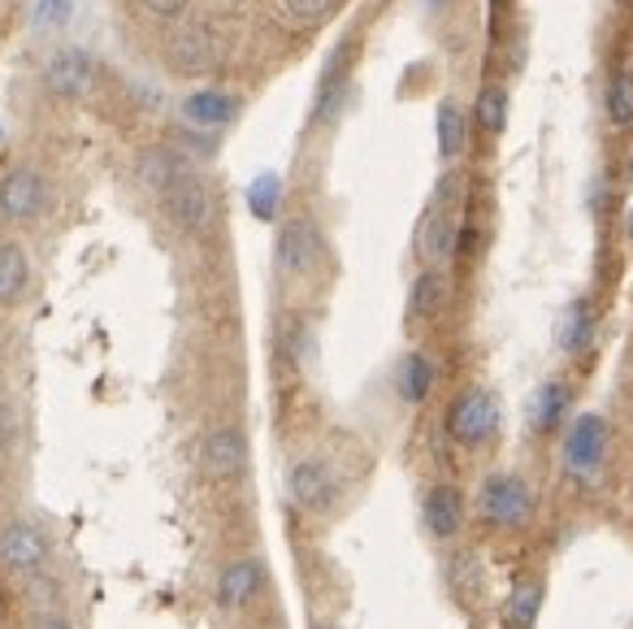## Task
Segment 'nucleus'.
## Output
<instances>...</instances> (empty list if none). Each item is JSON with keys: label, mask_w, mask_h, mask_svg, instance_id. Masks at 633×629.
<instances>
[{"label": "nucleus", "mask_w": 633, "mask_h": 629, "mask_svg": "<svg viewBox=\"0 0 633 629\" xmlns=\"http://www.w3.org/2000/svg\"><path fill=\"white\" fill-rule=\"evenodd\" d=\"M273 261H278V274H287V278L313 274L316 261H321V230H316L313 217H291V221L278 230Z\"/></svg>", "instance_id": "obj_1"}, {"label": "nucleus", "mask_w": 633, "mask_h": 629, "mask_svg": "<svg viewBox=\"0 0 633 629\" xmlns=\"http://www.w3.org/2000/svg\"><path fill=\"white\" fill-rule=\"evenodd\" d=\"M160 205L165 213L174 217V226H183L187 235H200V230H209L212 221V192L205 178H196V174H183L178 183H169L165 192H160Z\"/></svg>", "instance_id": "obj_2"}, {"label": "nucleus", "mask_w": 633, "mask_h": 629, "mask_svg": "<svg viewBox=\"0 0 633 629\" xmlns=\"http://www.w3.org/2000/svg\"><path fill=\"white\" fill-rule=\"evenodd\" d=\"M447 430H452V439L465 443V447L486 443V439L499 430V400H495L490 391H481V386H477V391H465V395L452 404Z\"/></svg>", "instance_id": "obj_3"}, {"label": "nucleus", "mask_w": 633, "mask_h": 629, "mask_svg": "<svg viewBox=\"0 0 633 629\" xmlns=\"http://www.w3.org/2000/svg\"><path fill=\"white\" fill-rule=\"evenodd\" d=\"M477 508H481V517H490V522L521 525L529 517V508H533V495H529V486L521 482V477H512V473H495V477H486V482H481Z\"/></svg>", "instance_id": "obj_4"}, {"label": "nucleus", "mask_w": 633, "mask_h": 629, "mask_svg": "<svg viewBox=\"0 0 633 629\" xmlns=\"http://www.w3.org/2000/svg\"><path fill=\"white\" fill-rule=\"evenodd\" d=\"M287 491H291V499H295L300 508L321 513V508H330L334 495H339V473L330 470V461H321V456H304V461H295L291 473H287Z\"/></svg>", "instance_id": "obj_5"}, {"label": "nucleus", "mask_w": 633, "mask_h": 629, "mask_svg": "<svg viewBox=\"0 0 633 629\" xmlns=\"http://www.w3.org/2000/svg\"><path fill=\"white\" fill-rule=\"evenodd\" d=\"M49 551H53V543H49V534L40 529V522H27V517H22V522L4 525V534H0V556H4V565L27 577L44 569Z\"/></svg>", "instance_id": "obj_6"}, {"label": "nucleus", "mask_w": 633, "mask_h": 629, "mask_svg": "<svg viewBox=\"0 0 633 629\" xmlns=\"http://www.w3.org/2000/svg\"><path fill=\"white\" fill-rule=\"evenodd\" d=\"M248 465V439L235 430V425H221V430H209L200 439V470L209 477H239Z\"/></svg>", "instance_id": "obj_7"}, {"label": "nucleus", "mask_w": 633, "mask_h": 629, "mask_svg": "<svg viewBox=\"0 0 633 629\" xmlns=\"http://www.w3.org/2000/svg\"><path fill=\"white\" fill-rule=\"evenodd\" d=\"M44 200H49V192H44V178L35 169H13V174L0 178V213L9 221L35 217V213L44 209Z\"/></svg>", "instance_id": "obj_8"}, {"label": "nucleus", "mask_w": 633, "mask_h": 629, "mask_svg": "<svg viewBox=\"0 0 633 629\" xmlns=\"http://www.w3.org/2000/svg\"><path fill=\"white\" fill-rule=\"evenodd\" d=\"M44 79H49V87H53L56 96H70V101L87 96V87L96 83V61L83 53V49H61L49 61Z\"/></svg>", "instance_id": "obj_9"}, {"label": "nucleus", "mask_w": 633, "mask_h": 629, "mask_svg": "<svg viewBox=\"0 0 633 629\" xmlns=\"http://www.w3.org/2000/svg\"><path fill=\"white\" fill-rule=\"evenodd\" d=\"M603 443H608V421L594 417V413H585V417H578L573 421V430H569L564 461H569L573 470L590 473L599 461H603Z\"/></svg>", "instance_id": "obj_10"}, {"label": "nucleus", "mask_w": 633, "mask_h": 629, "mask_svg": "<svg viewBox=\"0 0 633 629\" xmlns=\"http://www.w3.org/2000/svg\"><path fill=\"white\" fill-rule=\"evenodd\" d=\"M235 113H239V101H235V96H226V92H217V87H200V92H191V96L183 101V117H187V126H200V131H217V126H226Z\"/></svg>", "instance_id": "obj_11"}, {"label": "nucleus", "mask_w": 633, "mask_h": 629, "mask_svg": "<svg viewBox=\"0 0 633 629\" xmlns=\"http://www.w3.org/2000/svg\"><path fill=\"white\" fill-rule=\"evenodd\" d=\"M261 565L257 560H235V565H226L221 577H217V604L221 608H243L248 599H257V590H261Z\"/></svg>", "instance_id": "obj_12"}, {"label": "nucleus", "mask_w": 633, "mask_h": 629, "mask_svg": "<svg viewBox=\"0 0 633 629\" xmlns=\"http://www.w3.org/2000/svg\"><path fill=\"white\" fill-rule=\"evenodd\" d=\"M425 529L434 534V538H452L460 522H465V499H460V491H452V486H434L429 495H425Z\"/></svg>", "instance_id": "obj_13"}, {"label": "nucleus", "mask_w": 633, "mask_h": 629, "mask_svg": "<svg viewBox=\"0 0 633 629\" xmlns=\"http://www.w3.org/2000/svg\"><path fill=\"white\" fill-rule=\"evenodd\" d=\"M452 248H456V221L443 209H434L422 221V230H417V252H422V261L434 269L438 261L452 257Z\"/></svg>", "instance_id": "obj_14"}, {"label": "nucleus", "mask_w": 633, "mask_h": 629, "mask_svg": "<svg viewBox=\"0 0 633 629\" xmlns=\"http://www.w3.org/2000/svg\"><path fill=\"white\" fill-rule=\"evenodd\" d=\"M174 65L178 70H187V74H200V70H209L212 61H217V40H212L209 27H191V31H183L178 40H174Z\"/></svg>", "instance_id": "obj_15"}, {"label": "nucleus", "mask_w": 633, "mask_h": 629, "mask_svg": "<svg viewBox=\"0 0 633 629\" xmlns=\"http://www.w3.org/2000/svg\"><path fill=\"white\" fill-rule=\"evenodd\" d=\"M429 386H434V365H429V357L425 352H408L399 369H395V391L408 400V404H422L425 395H429Z\"/></svg>", "instance_id": "obj_16"}, {"label": "nucleus", "mask_w": 633, "mask_h": 629, "mask_svg": "<svg viewBox=\"0 0 633 629\" xmlns=\"http://www.w3.org/2000/svg\"><path fill=\"white\" fill-rule=\"evenodd\" d=\"M31 282V261L18 244H0V305H13Z\"/></svg>", "instance_id": "obj_17"}, {"label": "nucleus", "mask_w": 633, "mask_h": 629, "mask_svg": "<svg viewBox=\"0 0 633 629\" xmlns=\"http://www.w3.org/2000/svg\"><path fill=\"white\" fill-rule=\"evenodd\" d=\"M183 174H191V165L178 157L174 148H153V153L139 157V178H144L148 187H157V192H165L169 183H178Z\"/></svg>", "instance_id": "obj_18"}, {"label": "nucleus", "mask_w": 633, "mask_h": 629, "mask_svg": "<svg viewBox=\"0 0 633 629\" xmlns=\"http://www.w3.org/2000/svg\"><path fill=\"white\" fill-rule=\"evenodd\" d=\"M590 334H594V321H590V305L585 300H573L564 317H560V326H556V343L564 348V352H581L585 343H590Z\"/></svg>", "instance_id": "obj_19"}, {"label": "nucleus", "mask_w": 633, "mask_h": 629, "mask_svg": "<svg viewBox=\"0 0 633 629\" xmlns=\"http://www.w3.org/2000/svg\"><path fill=\"white\" fill-rule=\"evenodd\" d=\"M564 413H569V391L560 382H547V386L533 391V400H529V425L551 430Z\"/></svg>", "instance_id": "obj_20"}, {"label": "nucleus", "mask_w": 633, "mask_h": 629, "mask_svg": "<svg viewBox=\"0 0 633 629\" xmlns=\"http://www.w3.org/2000/svg\"><path fill=\"white\" fill-rule=\"evenodd\" d=\"M443 305H447V278H443L438 269H425L422 278L413 282V300H408V309H413V317H434Z\"/></svg>", "instance_id": "obj_21"}, {"label": "nucleus", "mask_w": 633, "mask_h": 629, "mask_svg": "<svg viewBox=\"0 0 633 629\" xmlns=\"http://www.w3.org/2000/svg\"><path fill=\"white\" fill-rule=\"evenodd\" d=\"M608 117H612V126H633V65L625 70H616L612 74V83H608Z\"/></svg>", "instance_id": "obj_22"}, {"label": "nucleus", "mask_w": 633, "mask_h": 629, "mask_svg": "<svg viewBox=\"0 0 633 629\" xmlns=\"http://www.w3.org/2000/svg\"><path fill=\"white\" fill-rule=\"evenodd\" d=\"M538 608H542V581L538 577H529L517 586V595H512V604H508V621L512 629H529L538 621Z\"/></svg>", "instance_id": "obj_23"}, {"label": "nucleus", "mask_w": 633, "mask_h": 629, "mask_svg": "<svg viewBox=\"0 0 633 629\" xmlns=\"http://www.w3.org/2000/svg\"><path fill=\"white\" fill-rule=\"evenodd\" d=\"M278 205H282V178H278V174H257L252 187H248V209H252V217L269 221V217L278 213Z\"/></svg>", "instance_id": "obj_24"}, {"label": "nucleus", "mask_w": 633, "mask_h": 629, "mask_svg": "<svg viewBox=\"0 0 633 629\" xmlns=\"http://www.w3.org/2000/svg\"><path fill=\"white\" fill-rule=\"evenodd\" d=\"M460 148H465V113L452 105V101H443L438 105V153L456 157Z\"/></svg>", "instance_id": "obj_25"}, {"label": "nucleus", "mask_w": 633, "mask_h": 629, "mask_svg": "<svg viewBox=\"0 0 633 629\" xmlns=\"http://www.w3.org/2000/svg\"><path fill=\"white\" fill-rule=\"evenodd\" d=\"M334 0H278V13L291 22V27H316L321 18H330Z\"/></svg>", "instance_id": "obj_26"}, {"label": "nucleus", "mask_w": 633, "mask_h": 629, "mask_svg": "<svg viewBox=\"0 0 633 629\" xmlns=\"http://www.w3.org/2000/svg\"><path fill=\"white\" fill-rule=\"evenodd\" d=\"M477 122H481V131H504V122H508V96L499 87H486L477 96Z\"/></svg>", "instance_id": "obj_27"}, {"label": "nucleus", "mask_w": 633, "mask_h": 629, "mask_svg": "<svg viewBox=\"0 0 633 629\" xmlns=\"http://www.w3.org/2000/svg\"><path fill=\"white\" fill-rule=\"evenodd\" d=\"M74 0H31V27L35 31H61L70 22Z\"/></svg>", "instance_id": "obj_28"}, {"label": "nucleus", "mask_w": 633, "mask_h": 629, "mask_svg": "<svg viewBox=\"0 0 633 629\" xmlns=\"http://www.w3.org/2000/svg\"><path fill=\"white\" fill-rule=\"evenodd\" d=\"M27 599L35 604V612H56V604H61V581H53V577H35V581L27 586Z\"/></svg>", "instance_id": "obj_29"}, {"label": "nucleus", "mask_w": 633, "mask_h": 629, "mask_svg": "<svg viewBox=\"0 0 633 629\" xmlns=\"http://www.w3.org/2000/svg\"><path fill=\"white\" fill-rule=\"evenodd\" d=\"M13 443H18V425H13V413L0 404V456H9Z\"/></svg>", "instance_id": "obj_30"}, {"label": "nucleus", "mask_w": 633, "mask_h": 629, "mask_svg": "<svg viewBox=\"0 0 633 629\" xmlns=\"http://www.w3.org/2000/svg\"><path fill=\"white\" fill-rule=\"evenodd\" d=\"M31 629H79V626L56 608V612H35V626Z\"/></svg>", "instance_id": "obj_31"}, {"label": "nucleus", "mask_w": 633, "mask_h": 629, "mask_svg": "<svg viewBox=\"0 0 633 629\" xmlns=\"http://www.w3.org/2000/svg\"><path fill=\"white\" fill-rule=\"evenodd\" d=\"M144 9H153L157 18H178L187 9V0H144Z\"/></svg>", "instance_id": "obj_32"}, {"label": "nucleus", "mask_w": 633, "mask_h": 629, "mask_svg": "<svg viewBox=\"0 0 633 629\" xmlns=\"http://www.w3.org/2000/svg\"><path fill=\"white\" fill-rule=\"evenodd\" d=\"M630 235H633V217H630Z\"/></svg>", "instance_id": "obj_33"}, {"label": "nucleus", "mask_w": 633, "mask_h": 629, "mask_svg": "<svg viewBox=\"0 0 633 629\" xmlns=\"http://www.w3.org/2000/svg\"><path fill=\"white\" fill-rule=\"evenodd\" d=\"M630 178H633V161H630Z\"/></svg>", "instance_id": "obj_34"}, {"label": "nucleus", "mask_w": 633, "mask_h": 629, "mask_svg": "<svg viewBox=\"0 0 633 629\" xmlns=\"http://www.w3.org/2000/svg\"><path fill=\"white\" fill-rule=\"evenodd\" d=\"M316 629H330V626H316Z\"/></svg>", "instance_id": "obj_35"}]
</instances>
